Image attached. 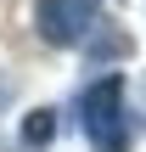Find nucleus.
<instances>
[{
	"mask_svg": "<svg viewBox=\"0 0 146 152\" xmlns=\"http://www.w3.org/2000/svg\"><path fill=\"white\" fill-rule=\"evenodd\" d=\"M79 130L96 152H129L135 130H129V85L124 73H101L79 90Z\"/></svg>",
	"mask_w": 146,
	"mask_h": 152,
	"instance_id": "obj_1",
	"label": "nucleus"
},
{
	"mask_svg": "<svg viewBox=\"0 0 146 152\" xmlns=\"http://www.w3.org/2000/svg\"><path fill=\"white\" fill-rule=\"evenodd\" d=\"M51 130H56V118H51V107H39V113L23 124V141H51Z\"/></svg>",
	"mask_w": 146,
	"mask_h": 152,
	"instance_id": "obj_3",
	"label": "nucleus"
},
{
	"mask_svg": "<svg viewBox=\"0 0 146 152\" xmlns=\"http://www.w3.org/2000/svg\"><path fill=\"white\" fill-rule=\"evenodd\" d=\"M34 28H39L45 45L73 51L101 28V0H39L34 6Z\"/></svg>",
	"mask_w": 146,
	"mask_h": 152,
	"instance_id": "obj_2",
	"label": "nucleus"
},
{
	"mask_svg": "<svg viewBox=\"0 0 146 152\" xmlns=\"http://www.w3.org/2000/svg\"><path fill=\"white\" fill-rule=\"evenodd\" d=\"M6 102H11V79L0 73V107H6Z\"/></svg>",
	"mask_w": 146,
	"mask_h": 152,
	"instance_id": "obj_4",
	"label": "nucleus"
}]
</instances>
